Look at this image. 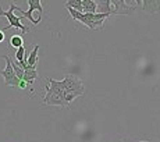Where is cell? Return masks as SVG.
Returning <instances> with one entry per match:
<instances>
[{
	"label": "cell",
	"mask_w": 160,
	"mask_h": 142,
	"mask_svg": "<svg viewBox=\"0 0 160 142\" xmlns=\"http://www.w3.org/2000/svg\"><path fill=\"white\" fill-rule=\"evenodd\" d=\"M70 15L74 21H78L82 25H85L91 31L103 29V25L107 20L110 18L109 13H84V11H78L74 8H67Z\"/></svg>",
	"instance_id": "obj_1"
},
{
	"label": "cell",
	"mask_w": 160,
	"mask_h": 142,
	"mask_svg": "<svg viewBox=\"0 0 160 142\" xmlns=\"http://www.w3.org/2000/svg\"><path fill=\"white\" fill-rule=\"evenodd\" d=\"M15 7H17V4L13 3V2H10V8H8L7 11L0 10V17H6V18H7V21H8V25L4 27V28H2V29L3 31H7V29H10V28H18V29L22 31L24 33H27L29 31V28L21 24V20H22V18L17 17V15L14 14Z\"/></svg>",
	"instance_id": "obj_2"
},
{
	"label": "cell",
	"mask_w": 160,
	"mask_h": 142,
	"mask_svg": "<svg viewBox=\"0 0 160 142\" xmlns=\"http://www.w3.org/2000/svg\"><path fill=\"white\" fill-rule=\"evenodd\" d=\"M61 82H63L64 91L66 92H71V94H74L78 98L85 94V86L78 77L68 74V75L64 77V79H61Z\"/></svg>",
	"instance_id": "obj_3"
},
{
	"label": "cell",
	"mask_w": 160,
	"mask_h": 142,
	"mask_svg": "<svg viewBox=\"0 0 160 142\" xmlns=\"http://www.w3.org/2000/svg\"><path fill=\"white\" fill-rule=\"evenodd\" d=\"M28 10H22V8H20L17 6V7H15V10L17 11H20L21 14H22V17H25V18H28V20L31 21V23L33 24V25H38L39 23H41V18H33V15H32V13L33 11H38L39 14H43V7H42V3H41V0H28Z\"/></svg>",
	"instance_id": "obj_4"
},
{
	"label": "cell",
	"mask_w": 160,
	"mask_h": 142,
	"mask_svg": "<svg viewBox=\"0 0 160 142\" xmlns=\"http://www.w3.org/2000/svg\"><path fill=\"white\" fill-rule=\"evenodd\" d=\"M4 60H6V68L2 71V77L4 79V85L6 86H13V88H18V82L20 79L17 78L14 70H13V64H11V58L8 57V54H4Z\"/></svg>",
	"instance_id": "obj_5"
},
{
	"label": "cell",
	"mask_w": 160,
	"mask_h": 142,
	"mask_svg": "<svg viewBox=\"0 0 160 142\" xmlns=\"http://www.w3.org/2000/svg\"><path fill=\"white\" fill-rule=\"evenodd\" d=\"M42 103L45 104V106H60V107H66V102H64V98L61 96L60 94H57V92H54L53 89H50V86L46 85V94L43 96V100H42Z\"/></svg>",
	"instance_id": "obj_6"
},
{
	"label": "cell",
	"mask_w": 160,
	"mask_h": 142,
	"mask_svg": "<svg viewBox=\"0 0 160 142\" xmlns=\"http://www.w3.org/2000/svg\"><path fill=\"white\" fill-rule=\"evenodd\" d=\"M112 3V15H132L135 13V7L128 6L125 0H110Z\"/></svg>",
	"instance_id": "obj_7"
},
{
	"label": "cell",
	"mask_w": 160,
	"mask_h": 142,
	"mask_svg": "<svg viewBox=\"0 0 160 142\" xmlns=\"http://www.w3.org/2000/svg\"><path fill=\"white\" fill-rule=\"evenodd\" d=\"M142 10L148 14H158L160 13V0H141Z\"/></svg>",
	"instance_id": "obj_8"
},
{
	"label": "cell",
	"mask_w": 160,
	"mask_h": 142,
	"mask_svg": "<svg viewBox=\"0 0 160 142\" xmlns=\"http://www.w3.org/2000/svg\"><path fill=\"white\" fill-rule=\"evenodd\" d=\"M38 52H39V45H36L35 48H33V50L31 52V53H28V60H27L28 68H36V66H38V61H39Z\"/></svg>",
	"instance_id": "obj_9"
},
{
	"label": "cell",
	"mask_w": 160,
	"mask_h": 142,
	"mask_svg": "<svg viewBox=\"0 0 160 142\" xmlns=\"http://www.w3.org/2000/svg\"><path fill=\"white\" fill-rule=\"evenodd\" d=\"M95 3H96V13L112 14V3H110V0H95Z\"/></svg>",
	"instance_id": "obj_10"
},
{
	"label": "cell",
	"mask_w": 160,
	"mask_h": 142,
	"mask_svg": "<svg viewBox=\"0 0 160 142\" xmlns=\"http://www.w3.org/2000/svg\"><path fill=\"white\" fill-rule=\"evenodd\" d=\"M38 78V71H36V68H27L24 70V77L22 79L27 82L29 86L33 85V82H35V79Z\"/></svg>",
	"instance_id": "obj_11"
},
{
	"label": "cell",
	"mask_w": 160,
	"mask_h": 142,
	"mask_svg": "<svg viewBox=\"0 0 160 142\" xmlns=\"http://www.w3.org/2000/svg\"><path fill=\"white\" fill-rule=\"evenodd\" d=\"M82 11L84 13H96L95 0H82Z\"/></svg>",
	"instance_id": "obj_12"
},
{
	"label": "cell",
	"mask_w": 160,
	"mask_h": 142,
	"mask_svg": "<svg viewBox=\"0 0 160 142\" xmlns=\"http://www.w3.org/2000/svg\"><path fill=\"white\" fill-rule=\"evenodd\" d=\"M64 6H66V8H74V10L82 11V0H67Z\"/></svg>",
	"instance_id": "obj_13"
},
{
	"label": "cell",
	"mask_w": 160,
	"mask_h": 142,
	"mask_svg": "<svg viewBox=\"0 0 160 142\" xmlns=\"http://www.w3.org/2000/svg\"><path fill=\"white\" fill-rule=\"evenodd\" d=\"M22 45H24V38H22V36L13 35L10 38V46H11V48L17 49V48H20V46H22Z\"/></svg>",
	"instance_id": "obj_14"
},
{
	"label": "cell",
	"mask_w": 160,
	"mask_h": 142,
	"mask_svg": "<svg viewBox=\"0 0 160 142\" xmlns=\"http://www.w3.org/2000/svg\"><path fill=\"white\" fill-rule=\"evenodd\" d=\"M25 53H27V49L24 45L20 46V48H17V50H15V61H22Z\"/></svg>",
	"instance_id": "obj_15"
},
{
	"label": "cell",
	"mask_w": 160,
	"mask_h": 142,
	"mask_svg": "<svg viewBox=\"0 0 160 142\" xmlns=\"http://www.w3.org/2000/svg\"><path fill=\"white\" fill-rule=\"evenodd\" d=\"M11 64H13V70H14V73H15V75H17V78L18 79H22V77H24V70L21 68L20 66L17 64V61H11Z\"/></svg>",
	"instance_id": "obj_16"
},
{
	"label": "cell",
	"mask_w": 160,
	"mask_h": 142,
	"mask_svg": "<svg viewBox=\"0 0 160 142\" xmlns=\"http://www.w3.org/2000/svg\"><path fill=\"white\" fill-rule=\"evenodd\" d=\"M3 41H4V31L0 28V43H2Z\"/></svg>",
	"instance_id": "obj_17"
},
{
	"label": "cell",
	"mask_w": 160,
	"mask_h": 142,
	"mask_svg": "<svg viewBox=\"0 0 160 142\" xmlns=\"http://www.w3.org/2000/svg\"><path fill=\"white\" fill-rule=\"evenodd\" d=\"M135 3H137L138 6H141V3H142V2H141V0H135Z\"/></svg>",
	"instance_id": "obj_18"
},
{
	"label": "cell",
	"mask_w": 160,
	"mask_h": 142,
	"mask_svg": "<svg viewBox=\"0 0 160 142\" xmlns=\"http://www.w3.org/2000/svg\"><path fill=\"white\" fill-rule=\"evenodd\" d=\"M139 142H148V141H139Z\"/></svg>",
	"instance_id": "obj_19"
}]
</instances>
